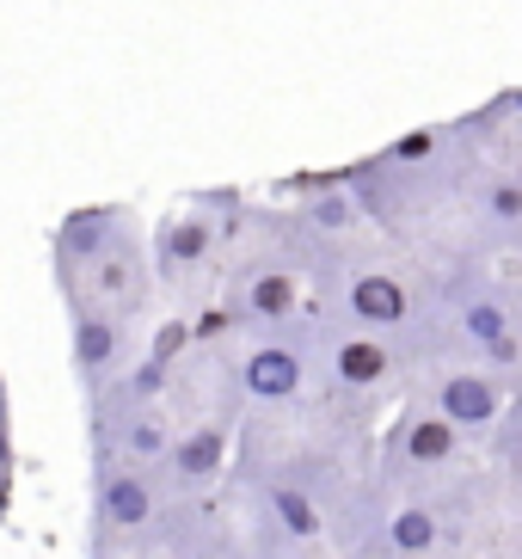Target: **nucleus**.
I'll use <instances>...</instances> for the list:
<instances>
[{"label":"nucleus","instance_id":"f257e3e1","mask_svg":"<svg viewBox=\"0 0 522 559\" xmlns=\"http://www.w3.org/2000/svg\"><path fill=\"white\" fill-rule=\"evenodd\" d=\"M130 228L135 222H130L123 203H86V210H68L62 228H56V240H49V252H56V277H62V296L68 289H81V283L93 277V264L105 259Z\"/></svg>","mask_w":522,"mask_h":559},{"label":"nucleus","instance_id":"f03ea898","mask_svg":"<svg viewBox=\"0 0 522 559\" xmlns=\"http://www.w3.org/2000/svg\"><path fill=\"white\" fill-rule=\"evenodd\" d=\"M147 289H154V277H147L142 240H135V234H123V240H117V247L93 264V277H86L81 289H68V301H93L98 313H111V320H123V326H130L135 313L147 308Z\"/></svg>","mask_w":522,"mask_h":559},{"label":"nucleus","instance_id":"7ed1b4c3","mask_svg":"<svg viewBox=\"0 0 522 559\" xmlns=\"http://www.w3.org/2000/svg\"><path fill=\"white\" fill-rule=\"evenodd\" d=\"M68 326H74V376L86 394H105L123 376V320L98 313L93 301H68Z\"/></svg>","mask_w":522,"mask_h":559},{"label":"nucleus","instance_id":"20e7f679","mask_svg":"<svg viewBox=\"0 0 522 559\" xmlns=\"http://www.w3.org/2000/svg\"><path fill=\"white\" fill-rule=\"evenodd\" d=\"M98 523L111 535H142L154 523V486H147L142 467L105 461V474H98Z\"/></svg>","mask_w":522,"mask_h":559},{"label":"nucleus","instance_id":"39448f33","mask_svg":"<svg viewBox=\"0 0 522 559\" xmlns=\"http://www.w3.org/2000/svg\"><path fill=\"white\" fill-rule=\"evenodd\" d=\"M210 252H215V222L210 215H166L161 234H154V264H161L166 283L191 277Z\"/></svg>","mask_w":522,"mask_h":559},{"label":"nucleus","instance_id":"423d86ee","mask_svg":"<svg viewBox=\"0 0 522 559\" xmlns=\"http://www.w3.org/2000/svg\"><path fill=\"white\" fill-rule=\"evenodd\" d=\"M301 381H308V362H301L295 345H259V350H246V362H240V388L252 400H264V406L295 400Z\"/></svg>","mask_w":522,"mask_h":559},{"label":"nucleus","instance_id":"0eeeda50","mask_svg":"<svg viewBox=\"0 0 522 559\" xmlns=\"http://www.w3.org/2000/svg\"><path fill=\"white\" fill-rule=\"evenodd\" d=\"M222 461H228V430H222V425H191L179 443H173L166 467H173L179 486H203V479L222 474Z\"/></svg>","mask_w":522,"mask_h":559},{"label":"nucleus","instance_id":"6e6552de","mask_svg":"<svg viewBox=\"0 0 522 559\" xmlns=\"http://www.w3.org/2000/svg\"><path fill=\"white\" fill-rule=\"evenodd\" d=\"M406 283L388 277V271H363V277H351V320L357 326H400L406 320Z\"/></svg>","mask_w":522,"mask_h":559},{"label":"nucleus","instance_id":"1a4fd4ad","mask_svg":"<svg viewBox=\"0 0 522 559\" xmlns=\"http://www.w3.org/2000/svg\"><path fill=\"white\" fill-rule=\"evenodd\" d=\"M437 412L455 430H479V425H491V418H498V388H491L486 376H442Z\"/></svg>","mask_w":522,"mask_h":559},{"label":"nucleus","instance_id":"9d476101","mask_svg":"<svg viewBox=\"0 0 522 559\" xmlns=\"http://www.w3.org/2000/svg\"><path fill=\"white\" fill-rule=\"evenodd\" d=\"M234 313H246V320H289L295 313V277L289 271H277V264H264V271H246L240 277V296H234Z\"/></svg>","mask_w":522,"mask_h":559},{"label":"nucleus","instance_id":"9b49d317","mask_svg":"<svg viewBox=\"0 0 522 559\" xmlns=\"http://www.w3.org/2000/svg\"><path fill=\"white\" fill-rule=\"evenodd\" d=\"M388 369H393V357H388V345H381V338L351 332V338H339V345H332V376H339L344 388H376Z\"/></svg>","mask_w":522,"mask_h":559},{"label":"nucleus","instance_id":"f8f14e48","mask_svg":"<svg viewBox=\"0 0 522 559\" xmlns=\"http://www.w3.org/2000/svg\"><path fill=\"white\" fill-rule=\"evenodd\" d=\"M455 437L461 430L442 418V412H418V418H406V430H400V449H406V461H418V467H437V461L455 455Z\"/></svg>","mask_w":522,"mask_h":559},{"label":"nucleus","instance_id":"ddd939ff","mask_svg":"<svg viewBox=\"0 0 522 559\" xmlns=\"http://www.w3.org/2000/svg\"><path fill=\"white\" fill-rule=\"evenodd\" d=\"M461 326H467V338L474 345H486L491 357H517V338H510V320H505V308L498 301H474V308L461 313Z\"/></svg>","mask_w":522,"mask_h":559},{"label":"nucleus","instance_id":"4468645a","mask_svg":"<svg viewBox=\"0 0 522 559\" xmlns=\"http://www.w3.org/2000/svg\"><path fill=\"white\" fill-rule=\"evenodd\" d=\"M271 516H277L283 535H295V542H313L320 535V510H313V498L301 486H271Z\"/></svg>","mask_w":522,"mask_h":559},{"label":"nucleus","instance_id":"2eb2a0df","mask_svg":"<svg viewBox=\"0 0 522 559\" xmlns=\"http://www.w3.org/2000/svg\"><path fill=\"white\" fill-rule=\"evenodd\" d=\"M388 547L393 554H430V547H437V516H430V510H393Z\"/></svg>","mask_w":522,"mask_h":559},{"label":"nucleus","instance_id":"dca6fc26","mask_svg":"<svg viewBox=\"0 0 522 559\" xmlns=\"http://www.w3.org/2000/svg\"><path fill=\"white\" fill-rule=\"evenodd\" d=\"M191 320H166L161 332H154V345H147V357L161 362V369H173V357H185V350H191Z\"/></svg>","mask_w":522,"mask_h":559},{"label":"nucleus","instance_id":"f3484780","mask_svg":"<svg viewBox=\"0 0 522 559\" xmlns=\"http://www.w3.org/2000/svg\"><path fill=\"white\" fill-rule=\"evenodd\" d=\"M351 215H357V210H351V198H339V191H332V198H320V203L308 210V222L332 234V228H351Z\"/></svg>","mask_w":522,"mask_h":559},{"label":"nucleus","instance_id":"a211bd4d","mask_svg":"<svg viewBox=\"0 0 522 559\" xmlns=\"http://www.w3.org/2000/svg\"><path fill=\"white\" fill-rule=\"evenodd\" d=\"M491 215L522 222V185H491Z\"/></svg>","mask_w":522,"mask_h":559},{"label":"nucleus","instance_id":"6ab92c4d","mask_svg":"<svg viewBox=\"0 0 522 559\" xmlns=\"http://www.w3.org/2000/svg\"><path fill=\"white\" fill-rule=\"evenodd\" d=\"M430 148H437V135H430V130H412L406 142H400V148H393V160H425Z\"/></svg>","mask_w":522,"mask_h":559},{"label":"nucleus","instance_id":"aec40b11","mask_svg":"<svg viewBox=\"0 0 522 559\" xmlns=\"http://www.w3.org/2000/svg\"><path fill=\"white\" fill-rule=\"evenodd\" d=\"M517 111H522V93H517Z\"/></svg>","mask_w":522,"mask_h":559}]
</instances>
